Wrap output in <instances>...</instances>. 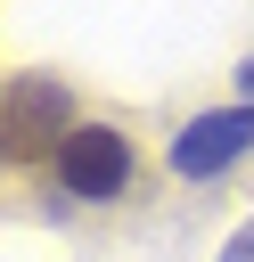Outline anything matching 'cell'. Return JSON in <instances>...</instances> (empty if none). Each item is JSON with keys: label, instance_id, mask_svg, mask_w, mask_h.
<instances>
[{"label": "cell", "instance_id": "cell-1", "mask_svg": "<svg viewBox=\"0 0 254 262\" xmlns=\"http://www.w3.org/2000/svg\"><path fill=\"white\" fill-rule=\"evenodd\" d=\"M49 188H57L66 205H82V213L131 205V196L147 188V147H139V131L115 123V115H82L74 139L57 147V164H49Z\"/></svg>", "mask_w": 254, "mask_h": 262}, {"label": "cell", "instance_id": "cell-2", "mask_svg": "<svg viewBox=\"0 0 254 262\" xmlns=\"http://www.w3.org/2000/svg\"><path fill=\"white\" fill-rule=\"evenodd\" d=\"M90 106L57 74H0V172L8 180H49L57 147L74 139Z\"/></svg>", "mask_w": 254, "mask_h": 262}, {"label": "cell", "instance_id": "cell-3", "mask_svg": "<svg viewBox=\"0 0 254 262\" xmlns=\"http://www.w3.org/2000/svg\"><path fill=\"white\" fill-rule=\"evenodd\" d=\"M238 164H254V98H246V106L188 115V123L164 139V172H172L180 188H213V180H229Z\"/></svg>", "mask_w": 254, "mask_h": 262}, {"label": "cell", "instance_id": "cell-4", "mask_svg": "<svg viewBox=\"0 0 254 262\" xmlns=\"http://www.w3.org/2000/svg\"><path fill=\"white\" fill-rule=\"evenodd\" d=\"M238 82H246V98H254V57H246V74H238Z\"/></svg>", "mask_w": 254, "mask_h": 262}]
</instances>
